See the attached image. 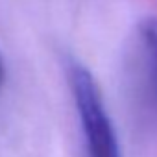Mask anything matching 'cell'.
<instances>
[{
	"mask_svg": "<svg viewBox=\"0 0 157 157\" xmlns=\"http://www.w3.org/2000/svg\"><path fill=\"white\" fill-rule=\"evenodd\" d=\"M68 83L74 96L76 111L80 117L82 131L87 144L89 157H122L115 128L104 105L100 87L93 74L82 65L72 61L68 65Z\"/></svg>",
	"mask_w": 157,
	"mask_h": 157,
	"instance_id": "1",
	"label": "cell"
},
{
	"mask_svg": "<svg viewBox=\"0 0 157 157\" xmlns=\"http://www.w3.org/2000/svg\"><path fill=\"white\" fill-rule=\"evenodd\" d=\"M139 41L151 93L157 100V17H146L139 24Z\"/></svg>",
	"mask_w": 157,
	"mask_h": 157,
	"instance_id": "2",
	"label": "cell"
},
{
	"mask_svg": "<svg viewBox=\"0 0 157 157\" xmlns=\"http://www.w3.org/2000/svg\"><path fill=\"white\" fill-rule=\"evenodd\" d=\"M4 78H6V68H4V61L0 57V85L4 83Z\"/></svg>",
	"mask_w": 157,
	"mask_h": 157,
	"instance_id": "3",
	"label": "cell"
}]
</instances>
